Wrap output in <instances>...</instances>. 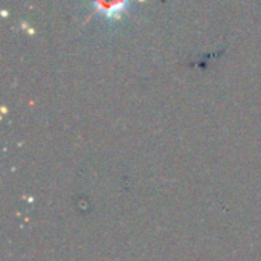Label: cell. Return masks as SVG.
<instances>
[{
	"mask_svg": "<svg viewBox=\"0 0 261 261\" xmlns=\"http://www.w3.org/2000/svg\"><path fill=\"white\" fill-rule=\"evenodd\" d=\"M92 3L95 11L107 20H119L130 6V0H92Z\"/></svg>",
	"mask_w": 261,
	"mask_h": 261,
	"instance_id": "obj_1",
	"label": "cell"
}]
</instances>
